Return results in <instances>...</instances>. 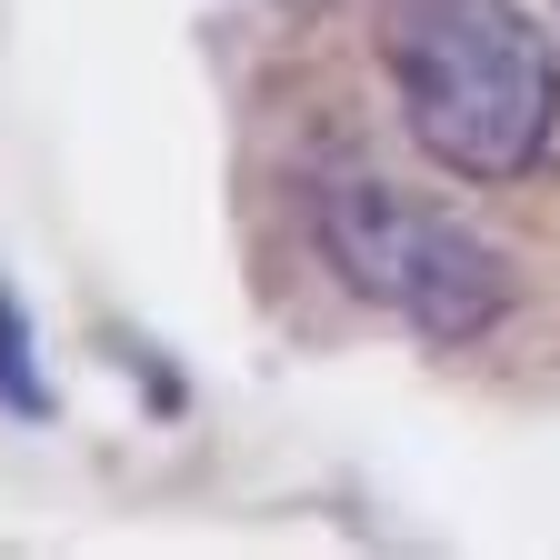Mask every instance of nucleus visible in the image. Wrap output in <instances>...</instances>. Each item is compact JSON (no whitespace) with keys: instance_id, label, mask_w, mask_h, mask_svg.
Listing matches in <instances>:
<instances>
[{"instance_id":"nucleus-1","label":"nucleus","mask_w":560,"mask_h":560,"mask_svg":"<svg viewBox=\"0 0 560 560\" xmlns=\"http://www.w3.org/2000/svg\"><path fill=\"white\" fill-rule=\"evenodd\" d=\"M381 60L410 140L451 180H521L550 151L560 60L521 0H381Z\"/></svg>"},{"instance_id":"nucleus-3","label":"nucleus","mask_w":560,"mask_h":560,"mask_svg":"<svg viewBox=\"0 0 560 560\" xmlns=\"http://www.w3.org/2000/svg\"><path fill=\"white\" fill-rule=\"evenodd\" d=\"M0 400H11V410H40V381L21 361V311H11V291H0Z\"/></svg>"},{"instance_id":"nucleus-2","label":"nucleus","mask_w":560,"mask_h":560,"mask_svg":"<svg viewBox=\"0 0 560 560\" xmlns=\"http://www.w3.org/2000/svg\"><path fill=\"white\" fill-rule=\"evenodd\" d=\"M320 250L361 301L410 320L420 340H480L511 311V260L441 200H410L390 180H340L320 190Z\"/></svg>"}]
</instances>
